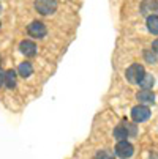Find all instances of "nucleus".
I'll return each mask as SVG.
<instances>
[{
  "label": "nucleus",
  "mask_w": 158,
  "mask_h": 159,
  "mask_svg": "<svg viewBox=\"0 0 158 159\" xmlns=\"http://www.w3.org/2000/svg\"><path fill=\"white\" fill-rule=\"evenodd\" d=\"M125 76H127V80H128L130 84H138V85H139V82H141L142 77L146 76V70H144L142 65L133 63L128 70H127Z\"/></svg>",
  "instance_id": "f257e3e1"
},
{
  "label": "nucleus",
  "mask_w": 158,
  "mask_h": 159,
  "mask_svg": "<svg viewBox=\"0 0 158 159\" xmlns=\"http://www.w3.org/2000/svg\"><path fill=\"white\" fill-rule=\"evenodd\" d=\"M149 117H150V109L147 106L139 104V106H134L131 109V118L134 123H142V121L149 120Z\"/></svg>",
  "instance_id": "7ed1b4c3"
},
{
  "label": "nucleus",
  "mask_w": 158,
  "mask_h": 159,
  "mask_svg": "<svg viewBox=\"0 0 158 159\" xmlns=\"http://www.w3.org/2000/svg\"><path fill=\"white\" fill-rule=\"evenodd\" d=\"M158 11V2L156 0H144L142 5H141V13L144 16H152V13Z\"/></svg>",
  "instance_id": "6e6552de"
},
{
  "label": "nucleus",
  "mask_w": 158,
  "mask_h": 159,
  "mask_svg": "<svg viewBox=\"0 0 158 159\" xmlns=\"http://www.w3.org/2000/svg\"><path fill=\"white\" fill-rule=\"evenodd\" d=\"M0 27H2V24H0Z\"/></svg>",
  "instance_id": "6ab92c4d"
},
{
  "label": "nucleus",
  "mask_w": 158,
  "mask_h": 159,
  "mask_svg": "<svg viewBox=\"0 0 158 159\" xmlns=\"http://www.w3.org/2000/svg\"><path fill=\"white\" fill-rule=\"evenodd\" d=\"M27 32L33 38H43V36H46V33H48L46 25H44L43 22H40V20H33L32 24L27 27Z\"/></svg>",
  "instance_id": "39448f33"
},
{
  "label": "nucleus",
  "mask_w": 158,
  "mask_h": 159,
  "mask_svg": "<svg viewBox=\"0 0 158 159\" xmlns=\"http://www.w3.org/2000/svg\"><path fill=\"white\" fill-rule=\"evenodd\" d=\"M125 129H127L128 135H136V134H138V128L134 126V125H131V123H127Z\"/></svg>",
  "instance_id": "dca6fc26"
},
{
  "label": "nucleus",
  "mask_w": 158,
  "mask_h": 159,
  "mask_svg": "<svg viewBox=\"0 0 158 159\" xmlns=\"http://www.w3.org/2000/svg\"><path fill=\"white\" fill-rule=\"evenodd\" d=\"M144 58L149 63H156V54L153 51H144Z\"/></svg>",
  "instance_id": "2eb2a0df"
},
{
  "label": "nucleus",
  "mask_w": 158,
  "mask_h": 159,
  "mask_svg": "<svg viewBox=\"0 0 158 159\" xmlns=\"http://www.w3.org/2000/svg\"><path fill=\"white\" fill-rule=\"evenodd\" d=\"M152 49H153L155 54H158V39H155V41L152 43Z\"/></svg>",
  "instance_id": "a211bd4d"
},
{
  "label": "nucleus",
  "mask_w": 158,
  "mask_h": 159,
  "mask_svg": "<svg viewBox=\"0 0 158 159\" xmlns=\"http://www.w3.org/2000/svg\"><path fill=\"white\" fill-rule=\"evenodd\" d=\"M133 153H134V148H133V145H131L130 142H127V140L117 142L116 151H114L116 156H119V157H122V159H128V157L133 156Z\"/></svg>",
  "instance_id": "20e7f679"
},
{
  "label": "nucleus",
  "mask_w": 158,
  "mask_h": 159,
  "mask_svg": "<svg viewBox=\"0 0 158 159\" xmlns=\"http://www.w3.org/2000/svg\"><path fill=\"white\" fill-rule=\"evenodd\" d=\"M35 10L43 16H49L57 10V0H35Z\"/></svg>",
  "instance_id": "f03ea898"
},
{
  "label": "nucleus",
  "mask_w": 158,
  "mask_h": 159,
  "mask_svg": "<svg viewBox=\"0 0 158 159\" xmlns=\"http://www.w3.org/2000/svg\"><path fill=\"white\" fill-rule=\"evenodd\" d=\"M19 49H21V52L24 54V55L33 57V55L36 54V44H35L33 41H30V39H26V41H22V43L19 44Z\"/></svg>",
  "instance_id": "0eeeda50"
},
{
  "label": "nucleus",
  "mask_w": 158,
  "mask_h": 159,
  "mask_svg": "<svg viewBox=\"0 0 158 159\" xmlns=\"http://www.w3.org/2000/svg\"><path fill=\"white\" fill-rule=\"evenodd\" d=\"M114 139H116L117 142H123V140L128 139V132H127L125 126H117V128L114 129Z\"/></svg>",
  "instance_id": "9b49d317"
},
{
  "label": "nucleus",
  "mask_w": 158,
  "mask_h": 159,
  "mask_svg": "<svg viewBox=\"0 0 158 159\" xmlns=\"http://www.w3.org/2000/svg\"><path fill=\"white\" fill-rule=\"evenodd\" d=\"M3 84H5V73L0 71V88L3 87Z\"/></svg>",
  "instance_id": "f3484780"
},
{
  "label": "nucleus",
  "mask_w": 158,
  "mask_h": 159,
  "mask_svg": "<svg viewBox=\"0 0 158 159\" xmlns=\"http://www.w3.org/2000/svg\"><path fill=\"white\" fill-rule=\"evenodd\" d=\"M17 73H19V76H22V77H29V76H32V73H33V66H32V63H30V61L21 63L19 68H17Z\"/></svg>",
  "instance_id": "1a4fd4ad"
},
{
  "label": "nucleus",
  "mask_w": 158,
  "mask_h": 159,
  "mask_svg": "<svg viewBox=\"0 0 158 159\" xmlns=\"http://www.w3.org/2000/svg\"><path fill=\"white\" fill-rule=\"evenodd\" d=\"M97 159H116V157H114V154H112L111 151H108V150H101V151L97 153Z\"/></svg>",
  "instance_id": "4468645a"
},
{
  "label": "nucleus",
  "mask_w": 158,
  "mask_h": 159,
  "mask_svg": "<svg viewBox=\"0 0 158 159\" xmlns=\"http://www.w3.org/2000/svg\"><path fill=\"white\" fill-rule=\"evenodd\" d=\"M147 29L152 35H158V16L152 14L147 17Z\"/></svg>",
  "instance_id": "9d476101"
},
{
  "label": "nucleus",
  "mask_w": 158,
  "mask_h": 159,
  "mask_svg": "<svg viewBox=\"0 0 158 159\" xmlns=\"http://www.w3.org/2000/svg\"><path fill=\"white\" fill-rule=\"evenodd\" d=\"M136 99L139 101L141 106H146V104H153L155 102V95L152 93V90H141L136 95Z\"/></svg>",
  "instance_id": "423d86ee"
},
{
  "label": "nucleus",
  "mask_w": 158,
  "mask_h": 159,
  "mask_svg": "<svg viewBox=\"0 0 158 159\" xmlns=\"http://www.w3.org/2000/svg\"><path fill=\"white\" fill-rule=\"evenodd\" d=\"M16 71H13V70H8L7 73H5V85L8 87V88H14V85H16Z\"/></svg>",
  "instance_id": "f8f14e48"
},
{
  "label": "nucleus",
  "mask_w": 158,
  "mask_h": 159,
  "mask_svg": "<svg viewBox=\"0 0 158 159\" xmlns=\"http://www.w3.org/2000/svg\"><path fill=\"white\" fill-rule=\"evenodd\" d=\"M153 82H155V80H153V76L146 73V76H144V77H142V80L139 82V87H141L142 90H150V88H152V85H153Z\"/></svg>",
  "instance_id": "ddd939ff"
}]
</instances>
